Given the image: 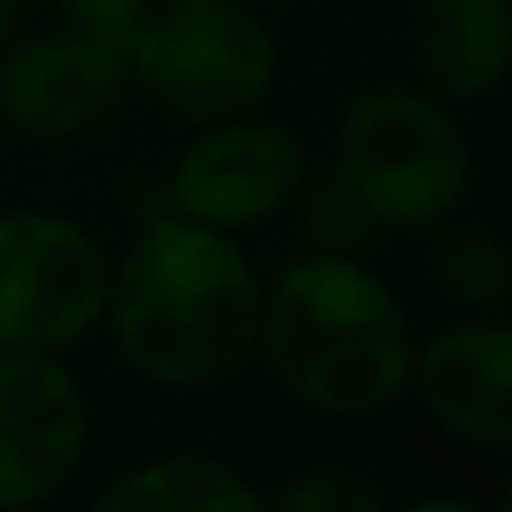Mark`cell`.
<instances>
[{
	"label": "cell",
	"instance_id": "11",
	"mask_svg": "<svg viewBox=\"0 0 512 512\" xmlns=\"http://www.w3.org/2000/svg\"><path fill=\"white\" fill-rule=\"evenodd\" d=\"M101 512H256L267 497L231 462L206 452H171L116 477L101 497Z\"/></svg>",
	"mask_w": 512,
	"mask_h": 512
},
{
	"label": "cell",
	"instance_id": "16",
	"mask_svg": "<svg viewBox=\"0 0 512 512\" xmlns=\"http://www.w3.org/2000/svg\"><path fill=\"white\" fill-rule=\"evenodd\" d=\"M21 26V0H0V41H11Z\"/></svg>",
	"mask_w": 512,
	"mask_h": 512
},
{
	"label": "cell",
	"instance_id": "3",
	"mask_svg": "<svg viewBox=\"0 0 512 512\" xmlns=\"http://www.w3.org/2000/svg\"><path fill=\"white\" fill-rule=\"evenodd\" d=\"M131 76L171 116L216 126L267 101L277 41L241 0H161L131 31Z\"/></svg>",
	"mask_w": 512,
	"mask_h": 512
},
{
	"label": "cell",
	"instance_id": "8",
	"mask_svg": "<svg viewBox=\"0 0 512 512\" xmlns=\"http://www.w3.org/2000/svg\"><path fill=\"white\" fill-rule=\"evenodd\" d=\"M131 81V36L71 26L26 41L0 66V111L36 141H61L96 126Z\"/></svg>",
	"mask_w": 512,
	"mask_h": 512
},
{
	"label": "cell",
	"instance_id": "2",
	"mask_svg": "<svg viewBox=\"0 0 512 512\" xmlns=\"http://www.w3.org/2000/svg\"><path fill=\"white\" fill-rule=\"evenodd\" d=\"M282 392L327 417H372L412 382L407 312L382 277L352 256H307L287 267L256 322Z\"/></svg>",
	"mask_w": 512,
	"mask_h": 512
},
{
	"label": "cell",
	"instance_id": "17",
	"mask_svg": "<svg viewBox=\"0 0 512 512\" xmlns=\"http://www.w3.org/2000/svg\"><path fill=\"white\" fill-rule=\"evenodd\" d=\"M256 6H292V0H256Z\"/></svg>",
	"mask_w": 512,
	"mask_h": 512
},
{
	"label": "cell",
	"instance_id": "12",
	"mask_svg": "<svg viewBox=\"0 0 512 512\" xmlns=\"http://www.w3.org/2000/svg\"><path fill=\"white\" fill-rule=\"evenodd\" d=\"M302 226H307V241L322 251V256H357L377 241L382 221L377 211L362 201V191L332 166L322 176H312V186L302 181Z\"/></svg>",
	"mask_w": 512,
	"mask_h": 512
},
{
	"label": "cell",
	"instance_id": "1",
	"mask_svg": "<svg viewBox=\"0 0 512 512\" xmlns=\"http://www.w3.org/2000/svg\"><path fill=\"white\" fill-rule=\"evenodd\" d=\"M106 312L136 377L196 392L236 377L256 352L262 282L226 231L166 211L126 251Z\"/></svg>",
	"mask_w": 512,
	"mask_h": 512
},
{
	"label": "cell",
	"instance_id": "15",
	"mask_svg": "<svg viewBox=\"0 0 512 512\" xmlns=\"http://www.w3.org/2000/svg\"><path fill=\"white\" fill-rule=\"evenodd\" d=\"M71 11L76 26H91V31H111V36H131L136 21L146 16L151 0H61Z\"/></svg>",
	"mask_w": 512,
	"mask_h": 512
},
{
	"label": "cell",
	"instance_id": "7",
	"mask_svg": "<svg viewBox=\"0 0 512 512\" xmlns=\"http://www.w3.org/2000/svg\"><path fill=\"white\" fill-rule=\"evenodd\" d=\"M86 457V402L51 352L0 347V512L51 502Z\"/></svg>",
	"mask_w": 512,
	"mask_h": 512
},
{
	"label": "cell",
	"instance_id": "6",
	"mask_svg": "<svg viewBox=\"0 0 512 512\" xmlns=\"http://www.w3.org/2000/svg\"><path fill=\"white\" fill-rule=\"evenodd\" d=\"M307 181V151L292 131L272 121H216L171 166L166 201L176 216L236 231L282 211Z\"/></svg>",
	"mask_w": 512,
	"mask_h": 512
},
{
	"label": "cell",
	"instance_id": "5",
	"mask_svg": "<svg viewBox=\"0 0 512 512\" xmlns=\"http://www.w3.org/2000/svg\"><path fill=\"white\" fill-rule=\"evenodd\" d=\"M111 267L86 226L51 211L0 216V347L61 352L106 317Z\"/></svg>",
	"mask_w": 512,
	"mask_h": 512
},
{
	"label": "cell",
	"instance_id": "9",
	"mask_svg": "<svg viewBox=\"0 0 512 512\" xmlns=\"http://www.w3.org/2000/svg\"><path fill=\"white\" fill-rule=\"evenodd\" d=\"M427 417L457 442L502 452L512 442V332L497 317L457 322L412 347V382Z\"/></svg>",
	"mask_w": 512,
	"mask_h": 512
},
{
	"label": "cell",
	"instance_id": "13",
	"mask_svg": "<svg viewBox=\"0 0 512 512\" xmlns=\"http://www.w3.org/2000/svg\"><path fill=\"white\" fill-rule=\"evenodd\" d=\"M432 277L437 287L462 302V307H497L507 297V282H512V267H507V251L492 231L482 226H462V231H447L432 251Z\"/></svg>",
	"mask_w": 512,
	"mask_h": 512
},
{
	"label": "cell",
	"instance_id": "4",
	"mask_svg": "<svg viewBox=\"0 0 512 512\" xmlns=\"http://www.w3.org/2000/svg\"><path fill=\"white\" fill-rule=\"evenodd\" d=\"M337 171L382 226H432L467 196L472 146L432 96L372 86L342 111Z\"/></svg>",
	"mask_w": 512,
	"mask_h": 512
},
{
	"label": "cell",
	"instance_id": "10",
	"mask_svg": "<svg viewBox=\"0 0 512 512\" xmlns=\"http://www.w3.org/2000/svg\"><path fill=\"white\" fill-rule=\"evenodd\" d=\"M412 51L422 76L457 101L492 96L507 76L512 21L507 0H422Z\"/></svg>",
	"mask_w": 512,
	"mask_h": 512
},
{
	"label": "cell",
	"instance_id": "14",
	"mask_svg": "<svg viewBox=\"0 0 512 512\" xmlns=\"http://www.w3.org/2000/svg\"><path fill=\"white\" fill-rule=\"evenodd\" d=\"M267 502L282 512H372L387 502V492L357 467H312V472H297Z\"/></svg>",
	"mask_w": 512,
	"mask_h": 512
}]
</instances>
